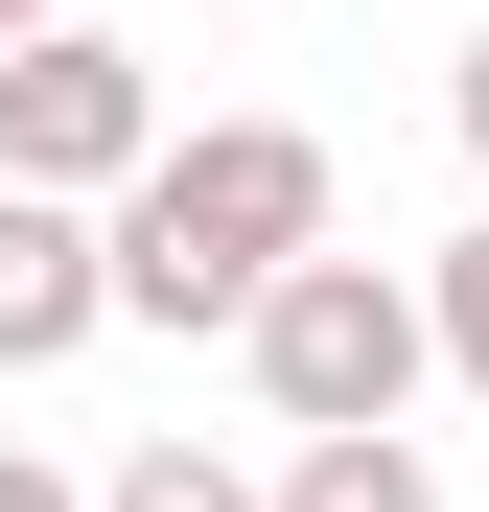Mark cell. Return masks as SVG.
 <instances>
[{
    "instance_id": "6da1fadb",
    "label": "cell",
    "mask_w": 489,
    "mask_h": 512,
    "mask_svg": "<svg viewBox=\"0 0 489 512\" xmlns=\"http://www.w3.org/2000/svg\"><path fill=\"white\" fill-rule=\"evenodd\" d=\"M117 233V326H233L326 233V140L303 117H210V140H140V187L94 210Z\"/></svg>"
},
{
    "instance_id": "7a4b0ae2",
    "label": "cell",
    "mask_w": 489,
    "mask_h": 512,
    "mask_svg": "<svg viewBox=\"0 0 489 512\" xmlns=\"http://www.w3.org/2000/svg\"><path fill=\"white\" fill-rule=\"evenodd\" d=\"M233 350H257V396H280V419H396V396L443 373V303L396 280V256H326V233H303L280 280L233 303Z\"/></svg>"
},
{
    "instance_id": "3957f363",
    "label": "cell",
    "mask_w": 489,
    "mask_h": 512,
    "mask_svg": "<svg viewBox=\"0 0 489 512\" xmlns=\"http://www.w3.org/2000/svg\"><path fill=\"white\" fill-rule=\"evenodd\" d=\"M140 140H163V94H140V47L94 24V0H70V24H24L0 47V163H24V187H140Z\"/></svg>"
},
{
    "instance_id": "277c9868",
    "label": "cell",
    "mask_w": 489,
    "mask_h": 512,
    "mask_svg": "<svg viewBox=\"0 0 489 512\" xmlns=\"http://www.w3.org/2000/svg\"><path fill=\"white\" fill-rule=\"evenodd\" d=\"M117 326V233H94V187H24L0 163V373H70Z\"/></svg>"
},
{
    "instance_id": "5b68a950",
    "label": "cell",
    "mask_w": 489,
    "mask_h": 512,
    "mask_svg": "<svg viewBox=\"0 0 489 512\" xmlns=\"http://www.w3.org/2000/svg\"><path fill=\"white\" fill-rule=\"evenodd\" d=\"M257 512H443V489H420L396 419H280V489H257Z\"/></svg>"
},
{
    "instance_id": "8992f818",
    "label": "cell",
    "mask_w": 489,
    "mask_h": 512,
    "mask_svg": "<svg viewBox=\"0 0 489 512\" xmlns=\"http://www.w3.org/2000/svg\"><path fill=\"white\" fill-rule=\"evenodd\" d=\"M94 512H257V489H233V466H210V443H140V466H117V489H94Z\"/></svg>"
},
{
    "instance_id": "52a82bcc",
    "label": "cell",
    "mask_w": 489,
    "mask_h": 512,
    "mask_svg": "<svg viewBox=\"0 0 489 512\" xmlns=\"http://www.w3.org/2000/svg\"><path fill=\"white\" fill-rule=\"evenodd\" d=\"M420 303H443V373H489V233L443 256V280H420Z\"/></svg>"
},
{
    "instance_id": "ba28073f",
    "label": "cell",
    "mask_w": 489,
    "mask_h": 512,
    "mask_svg": "<svg viewBox=\"0 0 489 512\" xmlns=\"http://www.w3.org/2000/svg\"><path fill=\"white\" fill-rule=\"evenodd\" d=\"M0 512H94V489H70V466H47V443H0Z\"/></svg>"
},
{
    "instance_id": "9c48e42d",
    "label": "cell",
    "mask_w": 489,
    "mask_h": 512,
    "mask_svg": "<svg viewBox=\"0 0 489 512\" xmlns=\"http://www.w3.org/2000/svg\"><path fill=\"white\" fill-rule=\"evenodd\" d=\"M443 117H466V140H489V24H466V70H443Z\"/></svg>"
},
{
    "instance_id": "30bf717a",
    "label": "cell",
    "mask_w": 489,
    "mask_h": 512,
    "mask_svg": "<svg viewBox=\"0 0 489 512\" xmlns=\"http://www.w3.org/2000/svg\"><path fill=\"white\" fill-rule=\"evenodd\" d=\"M24 24H70V0H0V47H24Z\"/></svg>"
}]
</instances>
